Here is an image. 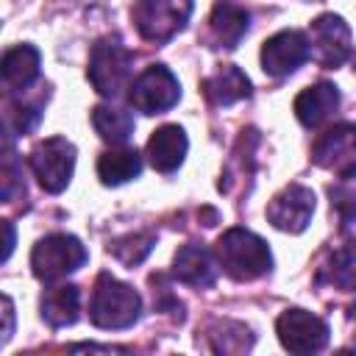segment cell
<instances>
[{"label": "cell", "instance_id": "obj_26", "mask_svg": "<svg viewBox=\"0 0 356 356\" xmlns=\"http://www.w3.org/2000/svg\"><path fill=\"white\" fill-rule=\"evenodd\" d=\"M0 195L3 203H14L17 197H25V178H22V161L11 150V139H6L3 164H0Z\"/></svg>", "mask_w": 356, "mask_h": 356}, {"label": "cell", "instance_id": "obj_30", "mask_svg": "<svg viewBox=\"0 0 356 356\" xmlns=\"http://www.w3.org/2000/svg\"><path fill=\"white\" fill-rule=\"evenodd\" d=\"M350 317H353V320H356V303H353V306H350Z\"/></svg>", "mask_w": 356, "mask_h": 356}, {"label": "cell", "instance_id": "obj_22", "mask_svg": "<svg viewBox=\"0 0 356 356\" xmlns=\"http://www.w3.org/2000/svg\"><path fill=\"white\" fill-rule=\"evenodd\" d=\"M92 125L97 131V136L108 145H125L134 136V117L131 111L111 106V103H100L92 108Z\"/></svg>", "mask_w": 356, "mask_h": 356}, {"label": "cell", "instance_id": "obj_27", "mask_svg": "<svg viewBox=\"0 0 356 356\" xmlns=\"http://www.w3.org/2000/svg\"><path fill=\"white\" fill-rule=\"evenodd\" d=\"M331 209L337 211L342 231H353L356 228V192L353 189L331 186Z\"/></svg>", "mask_w": 356, "mask_h": 356}, {"label": "cell", "instance_id": "obj_16", "mask_svg": "<svg viewBox=\"0 0 356 356\" xmlns=\"http://www.w3.org/2000/svg\"><path fill=\"white\" fill-rule=\"evenodd\" d=\"M295 117L300 125L306 128H320L325 120H331V114L339 108V89L331 81H320L314 86H306L295 103Z\"/></svg>", "mask_w": 356, "mask_h": 356}, {"label": "cell", "instance_id": "obj_6", "mask_svg": "<svg viewBox=\"0 0 356 356\" xmlns=\"http://www.w3.org/2000/svg\"><path fill=\"white\" fill-rule=\"evenodd\" d=\"M28 167L39 186L50 195H58L70 186L72 170H75V145L64 136H50L42 139L31 153H28Z\"/></svg>", "mask_w": 356, "mask_h": 356}, {"label": "cell", "instance_id": "obj_19", "mask_svg": "<svg viewBox=\"0 0 356 356\" xmlns=\"http://www.w3.org/2000/svg\"><path fill=\"white\" fill-rule=\"evenodd\" d=\"M200 89L211 106H231L250 97V78L236 64H222L200 81Z\"/></svg>", "mask_w": 356, "mask_h": 356}, {"label": "cell", "instance_id": "obj_11", "mask_svg": "<svg viewBox=\"0 0 356 356\" xmlns=\"http://www.w3.org/2000/svg\"><path fill=\"white\" fill-rule=\"evenodd\" d=\"M261 70L270 78H286L292 75L306 58H312V44L303 31H278L261 44Z\"/></svg>", "mask_w": 356, "mask_h": 356}, {"label": "cell", "instance_id": "obj_23", "mask_svg": "<svg viewBox=\"0 0 356 356\" xmlns=\"http://www.w3.org/2000/svg\"><path fill=\"white\" fill-rule=\"evenodd\" d=\"M320 284L337 286L339 292H356V245L337 248L317 273Z\"/></svg>", "mask_w": 356, "mask_h": 356}, {"label": "cell", "instance_id": "obj_25", "mask_svg": "<svg viewBox=\"0 0 356 356\" xmlns=\"http://www.w3.org/2000/svg\"><path fill=\"white\" fill-rule=\"evenodd\" d=\"M156 245V234L153 231H136V234H125V236H117L108 242V253L122 261L125 267H136L147 259V253L153 250Z\"/></svg>", "mask_w": 356, "mask_h": 356}, {"label": "cell", "instance_id": "obj_14", "mask_svg": "<svg viewBox=\"0 0 356 356\" xmlns=\"http://www.w3.org/2000/svg\"><path fill=\"white\" fill-rule=\"evenodd\" d=\"M217 256L197 245V242H189L184 248H178V253L172 256V275L181 281V284H189V286H197V289H206V286H214L217 281Z\"/></svg>", "mask_w": 356, "mask_h": 356}, {"label": "cell", "instance_id": "obj_9", "mask_svg": "<svg viewBox=\"0 0 356 356\" xmlns=\"http://www.w3.org/2000/svg\"><path fill=\"white\" fill-rule=\"evenodd\" d=\"M309 44L323 70H337L350 58V28L339 14H320L309 25Z\"/></svg>", "mask_w": 356, "mask_h": 356}, {"label": "cell", "instance_id": "obj_17", "mask_svg": "<svg viewBox=\"0 0 356 356\" xmlns=\"http://www.w3.org/2000/svg\"><path fill=\"white\" fill-rule=\"evenodd\" d=\"M39 67H42V56L33 44L8 47L3 53V61H0V75H3L6 92L14 95V92L31 89V83L39 78Z\"/></svg>", "mask_w": 356, "mask_h": 356}, {"label": "cell", "instance_id": "obj_7", "mask_svg": "<svg viewBox=\"0 0 356 356\" xmlns=\"http://www.w3.org/2000/svg\"><path fill=\"white\" fill-rule=\"evenodd\" d=\"M181 100V83L164 64H150L128 86V103L142 114H164Z\"/></svg>", "mask_w": 356, "mask_h": 356}, {"label": "cell", "instance_id": "obj_18", "mask_svg": "<svg viewBox=\"0 0 356 356\" xmlns=\"http://www.w3.org/2000/svg\"><path fill=\"white\" fill-rule=\"evenodd\" d=\"M39 314L50 328L75 325L81 317V289L75 284L47 286L39 298Z\"/></svg>", "mask_w": 356, "mask_h": 356}, {"label": "cell", "instance_id": "obj_10", "mask_svg": "<svg viewBox=\"0 0 356 356\" xmlns=\"http://www.w3.org/2000/svg\"><path fill=\"white\" fill-rule=\"evenodd\" d=\"M275 334L289 353H317L328 345V325L306 309H286L275 320Z\"/></svg>", "mask_w": 356, "mask_h": 356}, {"label": "cell", "instance_id": "obj_4", "mask_svg": "<svg viewBox=\"0 0 356 356\" xmlns=\"http://www.w3.org/2000/svg\"><path fill=\"white\" fill-rule=\"evenodd\" d=\"M89 253L72 234H47L31 250V270L39 281H58L78 273Z\"/></svg>", "mask_w": 356, "mask_h": 356}, {"label": "cell", "instance_id": "obj_1", "mask_svg": "<svg viewBox=\"0 0 356 356\" xmlns=\"http://www.w3.org/2000/svg\"><path fill=\"white\" fill-rule=\"evenodd\" d=\"M217 264L234 281H256L273 270L267 242L248 228H228L214 245Z\"/></svg>", "mask_w": 356, "mask_h": 356}, {"label": "cell", "instance_id": "obj_5", "mask_svg": "<svg viewBox=\"0 0 356 356\" xmlns=\"http://www.w3.org/2000/svg\"><path fill=\"white\" fill-rule=\"evenodd\" d=\"M192 8H195L192 0H136L131 17L142 39L153 44H164L186 28Z\"/></svg>", "mask_w": 356, "mask_h": 356}, {"label": "cell", "instance_id": "obj_28", "mask_svg": "<svg viewBox=\"0 0 356 356\" xmlns=\"http://www.w3.org/2000/svg\"><path fill=\"white\" fill-rule=\"evenodd\" d=\"M3 317H6V325H3V345L11 339V334H14V303H11V298L8 295H3Z\"/></svg>", "mask_w": 356, "mask_h": 356}, {"label": "cell", "instance_id": "obj_31", "mask_svg": "<svg viewBox=\"0 0 356 356\" xmlns=\"http://www.w3.org/2000/svg\"><path fill=\"white\" fill-rule=\"evenodd\" d=\"M353 70H356V56H353Z\"/></svg>", "mask_w": 356, "mask_h": 356}, {"label": "cell", "instance_id": "obj_3", "mask_svg": "<svg viewBox=\"0 0 356 356\" xmlns=\"http://www.w3.org/2000/svg\"><path fill=\"white\" fill-rule=\"evenodd\" d=\"M131 67H134V53L117 33H111L92 44L86 78L97 95L114 100L122 89L131 86Z\"/></svg>", "mask_w": 356, "mask_h": 356}, {"label": "cell", "instance_id": "obj_21", "mask_svg": "<svg viewBox=\"0 0 356 356\" xmlns=\"http://www.w3.org/2000/svg\"><path fill=\"white\" fill-rule=\"evenodd\" d=\"M44 100L47 95L42 97H22V92H14L6 97V111H3V131H6V139L11 136H25L31 134L39 122H42V108H44Z\"/></svg>", "mask_w": 356, "mask_h": 356}, {"label": "cell", "instance_id": "obj_8", "mask_svg": "<svg viewBox=\"0 0 356 356\" xmlns=\"http://www.w3.org/2000/svg\"><path fill=\"white\" fill-rule=\"evenodd\" d=\"M312 161L337 178L348 181L356 175V125L337 122L320 134L312 145Z\"/></svg>", "mask_w": 356, "mask_h": 356}, {"label": "cell", "instance_id": "obj_2", "mask_svg": "<svg viewBox=\"0 0 356 356\" xmlns=\"http://www.w3.org/2000/svg\"><path fill=\"white\" fill-rule=\"evenodd\" d=\"M142 314V298L131 284L117 281L111 273H100L89 300V320L103 331L131 328Z\"/></svg>", "mask_w": 356, "mask_h": 356}, {"label": "cell", "instance_id": "obj_29", "mask_svg": "<svg viewBox=\"0 0 356 356\" xmlns=\"http://www.w3.org/2000/svg\"><path fill=\"white\" fill-rule=\"evenodd\" d=\"M3 231H6V245H3V261H8V256H11V250H14V225L6 220L3 222Z\"/></svg>", "mask_w": 356, "mask_h": 356}, {"label": "cell", "instance_id": "obj_20", "mask_svg": "<svg viewBox=\"0 0 356 356\" xmlns=\"http://www.w3.org/2000/svg\"><path fill=\"white\" fill-rule=\"evenodd\" d=\"M139 172H142V156L136 147L111 145V150L100 153V159H97V178L103 186L128 184V181L139 178Z\"/></svg>", "mask_w": 356, "mask_h": 356}, {"label": "cell", "instance_id": "obj_24", "mask_svg": "<svg viewBox=\"0 0 356 356\" xmlns=\"http://www.w3.org/2000/svg\"><path fill=\"white\" fill-rule=\"evenodd\" d=\"M206 337H209V350L214 353H245L253 348L250 328L234 320H214L206 328Z\"/></svg>", "mask_w": 356, "mask_h": 356}, {"label": "cell", "instance_id": "obj_13", "mask_svg": "<svg viewBox=\"0 0 356 356\" xmlns=\"http://www.w3.org/2000/svg\"><path fill=\"white\" fill-rule=\"evenodd\" d=\"M250 28V14L248 8L231 3V0H217L211 14H209V31H206V42L209 47L217 50H234L242 36Z\"/></svg>", "mask_w": 356, "mask_h": 356}, {"label": "cell", "instance_id": "obj_15", "mask_svg": "<svg viewBox=\"0 0 356 356\" xmlns=\"http://www.w3.org/2000/svg\"><path fill=\"white\" fill-rule=\"evenodd\" d=\"M186 150H189V139H186V131L181 125H161L150 134L147 139V147H145V156L150 161V167L156 172H175L184 159H186Z\"/></svg>", "mask_w": 356, "mask_h": 356}, {"label": "cell", "instance_id": "obj_12", "mask_svg": "<svg viewBox=\"0 0 356 356\" xmlns=\"http://www.w3.org/2000/svg\"><path fill=\"white\" fill-rule=\"evenodd\" d=\"M267 222L284 234H300L312 222L314 214V192L303 184L284 186L270 203H267Z\"/></svg>", "mask_w": 356, "mask_h": 356}]
</instances>
